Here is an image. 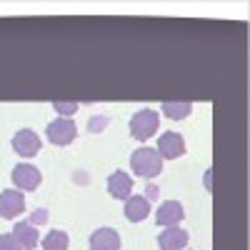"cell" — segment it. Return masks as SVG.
Wrapping results in <instances>:
<instances>
[{"label":"cell","instance_id":"1","mask_svg":"<svg viewBox=\"0 0 250 250\" xmlns=\"http://www.w3.org/2000/svg\"><path fill=\"white\" fill-rule=\"evenodd\" d=\"M130 168H133L135 175L150 180V178L160 175V170H163V158L158 155L155 148L143 145V148H138V150L130 153Z\"/></svg>","mask_w":250,"mask_h":250},{"label":"cell","instance_id":"2","mask_svg":"<svg viewBox=\"0 0 250 250\" xmlns=\"http://www.w3.org/2000/svg\"><path fill=\"white\" fill-rule=\"evenodd\" d=\"M160 128V113H155L153 108H143L130 118V135L140 143H145L148 138H153Z\"/></svg>","mask_w":250,"mask_h":250},{"label":"cell","instance_id":"3","mask_svg":"<svg viewBox=\"0 0 250 250\" xmlns=\"http://www.w3.org/2000/svg\"><path fill=\"white\" fill-rule=\"evenodd\" d=\"M45 135L53 145H70L78 135V125L73 118H55L53 123H48V128H45Z\"/></svg>","mask_w":250,"mask_h":250},{"label":"cell","instance_id":"4","mask_svg":"<svg viewBox=\"0 0 250 250\" xmlns=\"http://www.w3.org/2000/svg\"><path fill=\"white\" fill-rule=\"evenodd\" d=\"M13 183H15V190H38L40 183H43V175H40V170L35 168V165L30 163H18L13 173H10Z\"/></svg>","mask_w":250,"mask_h":250},{"label":"cell","instance_id":"5","mask_svg":"<svg viewBox=\"0 0 250 250\" xmlns=\"http://www.w3.org/2000/svg\"><path fill=\"white\" fill-rule=\"evenodd\" d=\"M10 145H13V150H15L20 158H33V155L40 150L43 140H40V135H38L35 130H30V128H20V130L13 135Z\"/></svg>","mask_w":250,"mask_h":250},{"label":"cell","instance_id":"6","mask_svg":"<svg viewBox=\"0 0 250 250\" xmlns=\"http://www.w3.org/2000/svg\"><path fill=\"white\" fill-rule=\"evenodd\" d=\"M23 210H25V195L20 190L8 188V190L0 193V218L15 220L18 215H23Z\"/></svg>","mask_w":250,"mask_h":250},{"label":"cell","instance_id":"7","mask_svg":"<svg viewBox=\"0 0 250 250\" xmlns=\"http://www.w3.org/2000/svg\"><path fill=\"white\" fill-rule=\"evenodd\" d=\"M158 155L163 160H178L185 155V140L180 133L175 130H168L158 138Z\"/></svg>","mask_w":250,"mask_h":250},{"label":"cell","instance_id":"8","mask_svg":"<svg viewBox=\"0 0 250 250\" xmlns=\"http://www.w3.org/2000/svg\"><path fill=\"white\" fill-rule=\"evenodd\" d=\"M183 218H185V208L178 200H165L155 210V223L160 228H175V225L183 223Z\"/></svg>","mask_w":250,"mask_h":250},{"label":"cell","instance_id":"9","mask_svg":"<svg viewBox=\"0 0 250 250\" xmlns=\"http://www.w3.org/2000/svg\"><path fill=\"white\" fill-rule=\"evenodd\" d=\"M88 245H90V250H120L123 240H120V233L115 230V228L103 225V228H98V230L90 233Z\"/></svg>","mask_w":250,"mask_h":250},{"label":"cell","instance_id":"10","mask_svg":"<svg viewBox=\"0 0 250 250\" xmlns=\"http://www.w3.org/2000/svg\"><path fill=\"white\" fill-rule=\"evenodd\" d=\"M108 195H113L115 200H128L133 195V175H128L125 170H115L108 175Z\"/></svg>","mask_w":250,"mask_h":250},{"label":"cell","instance_id":"11","mask_svg":"<svg viewBox=\"0 0 250 250\" xmlns=\"http://www.w3.org/2000/svg\"><path fill=\"white\" fill-rule=\"evenodd\" d=\"M188 240H190V235H188L180 225L163 228L160 235H158V248L160 250H185L188 248Z\"/></svg>","mask_w":250,"mask_h":250},{"label":"cell","instance_id":"12","mask_svg":"<svg viewBox=\"0 0 250 250\" xmlns=\"http://www.w3.org/2000/svg\"><path fill=\"white\" fill-rule=\"evenodd\" d=\"M148 215H150V203L143 195H130L125 200V218L130 223H143Z\"/></svg>","mask_w":250,"mask_h":250},{"label":"cell","instance_id":"13","mask_svg":"<svg viewBox=\"0 0 250 250\" xmlns=\"http://www.w3.org/2000/svg\"><path fill=\"white\" fill-rule=\"evenodd\" d=\"M13 235H15V240L23 245V250H33L35 245H38V228L35 225H30L28 220H18L15 223V228H13Z\"/></svg>","mask_w":250,"mask_h":250},{"label":"cell","instance_id":"14","mask_svg":"<svg viewBox=\"0 0 250 250\" xmlns=\"http://www.w3.org/2000/svg\"><path fill=\"white\" fill-rule=\"evenodd\" d=\"M40 245H43V250H68L70 248V235L65 230H50Z\"/></svg>","mask_w":250,"mask_h":250},{"label":"cell","instance_id":"15","mask_svg":"<svg viewBox=\"0 0 250 250\" xmlns=\"http://www.w3.org/2000/svg\"><path fill=\"white\" fill-rule=\"evenodd\" d=\"M190 110H193V105L185 103V100H180V103H163L160 105V113L168 115L170 120H183V118L190 115Z\"/></svg>","mask_w":250,"mask_h":250},{"label":"cell","instance_id":"16","mask_svg":"<svg viewBox=\"0 0 250 250\" xmlns=\"http://www.w3.org/2000/svg\"><path fill=\"white\" fill-rule=\"evenodd\" d=\"M53 108H55V113L58 115H62V118H70V115H75L78 113V103H65V100H55L53 103Z\"/></svg>","mask_w":250,"mask_h":250},{"label":"cell","instance_id":"17","mask_svg":"<svg viewBox=\"0 0 250 250\" xmlns=\"http://www.w3.org/2000/svg\"><path fill=\"white\" fill-rule=\"evenodd\" d=\"M108 115H93L90 120H88V130L90 133H103V130H105L108 128Z\"/></svg>","mask_w":250,"mask_h":250},{"label":"cell","instance_id":"18","mask_svg":"<svg viewBox=\"0 0 250 250\" xmlns=\"http://www.w3.org/2000/svg\"><path fill=\"white\" fill-rule=\"evenodd\" d=\"M48 218H50V215H48V208H35V210H33L30 215H28V223L38 228V225L48 223Z\"/></svg>","mask_w":250,"mask_h":250},{"label":"cell","instance_id":"19","mask_svg":"<svg viewBox=\"0 0 250 250\" xmlns=\"http://www.w3.org/2000/svg\"><path fill=\"white\" fill-rule=\"evenodd\" d=\"M0 250H23V245L15 240L13 233H3L0 235Z\"/></svg>","mask_w":250,"mask_h":250},{"label":"cell","instance_id":"20","mask_svg":"<svg viewBox=\"0 0 250 250\" xmlns=\"http://www.w3.org/2000/svg\"><path fill=\"white\" fill-rule=\"evenodd\" d=\"M143 198H145V200H148V203H155V200L160 198V188L150 183L148 188H145V195H143Z\"/></svg>","mask_w":250,"mask_h":250},{"label":"cell","instance_id":"21","mask_svg":"<svg viewBox=\"0 0 250 250\" xmlns=\"http://www.w3.org/2000/svg\"><path fill=\"white\" fill-rule=\"evenodd\" d=\"M185 250H188V248H185Z\"/></svg>","mask_w":250,"mask_h":250}]
</instances>
